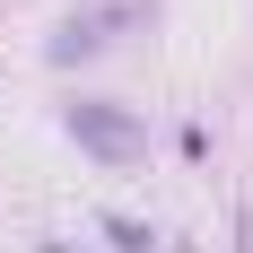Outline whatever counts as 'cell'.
Returning <instances> with one entry per match:
<instances>
[{
  "label": "cell",
  "instance_id": "obj_1",
  "mask_svg": "<svg viewBox=\"0 0 253 253\" xmlns=\"http://www.w3.org/2000/svg\"><path fill=\"white\" fill-rule=\"evenodd\" d=\"M70 131H79L96 157H140V123L114 114V105H70Z\"/></svg>",
  "mask_w": 253,
  "mask_h": 253
}]
</instances>
